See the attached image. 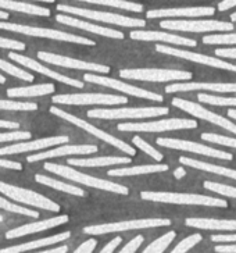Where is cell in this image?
I'll return each mask as SVG.
<instances>
[{
    "label": "cell",
    "instance_id": "1",
    "mask_svg": "<svg viewBox=\"0 0 236 253\" xmlns=\"http://www.w3.org/2000/svg\"><path fill=\"white\" fill-rule=\"evenodd\" d=\"M44 170L47 171L54 172L57 175H61L64 178L71 179L75 182H79L83 185L90 186V188H96V189H103V191H109V192H114V194L119 195H128L129 194V189L124 185H119V184H114L110 181H106V179L95 178L92 175L88 174H83L71 169V167H67L63 164H56V163H44Z\"/></svg>",
    "mask_w": 236,
    "mask_h": 253
},
{
    "label": "cell",
    "instance_id": "2",
    "mask_svg": "<svg viewBox=\"0 0 236 253\" xmlns=\"http://www.w3.org/2000/svg\"><path fill=\"white\" fill-rule=\"evenodd\" d=\"M143 201L162 202V203H175V205H197V206H211V208H228V202L221 198H211L204 195L193 194H174V192H140Z\"/></svg>",
    "mask_w": 236,
    "mask_h": 253
},
{
    "label": "cell",
    "instance_id": "3",
    "mask_svg": "<svg viewBox=\"0 0 236 253\" xmlns=\"http://www.w3.org/2000/svg\"><path fill=\"white\" fill-rule=\"evenodd\" d=\"M0 30L25 34V35H31V37L47 38V39H54V41H60V42H71V43H79V45L86 46L96 45L95 41H90L88 38L78 37V35H74V34H68V32L56 30H46V28H37V27L21 25V24H11L0 21Z\"/></svg>",
    "mask_w": 236,
    "mask_h": 253
},
{
    "label": "cell",
    "instance_id": "4",
    "mask_svg": "<svg viewBox=\"0 0 236 253\" xmlns=\"http://www.w3.org/2000/svg\"><path fill=\"white\" fill-rule=\"evenodd\" d=\"M167 225H171V220L168 218H142V220H128V221H118V223L88 225L83 228V232L89 235H103V234H110V232L145 230V228L167 227Z\"/></svg>",
    "mask_w": 236,
    "mask_h": 253
},
{
    "label": "cell",
    "instance_id": "5",
    "mask_svg": "<svg viewBox=\"0 0 236 253\" xmlns=\"http://www.w3.org/2000/svg\"><path fill=\"white\" fill-rule=\"evenodd\" d=\"M168 107H128V109H93L89 110L88 117L100 120H129L149 119L168 114Z\"/></svg>",
    "mask_w": 236,
    "mask_h": 253
},
{
    "label": "cell",
    "instance_id": "6",
    "mask_svg": "<svg viewBox=\"0 0 236 253\" xmlns=\"http://www.w3.org/2000/svg\"><path fill=\"white\" fill-rule=\"evenodd\" d=\"M119 131L126 132H164V131H177V129H193L197 128L196 120L188 119H168L149 123H126L118 124Z\"/></svg>",
    "mask_w": 236,
    "mask_h": 253
},
{
    "label": "cell",
    "instance_id": "7",
    "mask_svg": "<svg viewBox=\"0 0 236 253\" xmlns=\"http://www.w3.org/2000/svg\"><path fill=\"white\" fill-rule=\"evenodd\" d=\"M56 8H57L59 11H64V13H67V14L79 15V17H85V18L95 20V21H100V23L116 24V25H119V27L142 28V27H145V25H146V21H145V20L132 18V17H125V15L113 14V13L95 11V10L74 7V6H67V4H57V7Z\"/></svg>",
    "mask_w": 236,
    "mask_h": 253
},
{
    "label": "cell",
    "instance_id": "8",
    "mask_svg": "<svg viewBox=\"0 0 236 253\" xmlns=\"http://www.w3.org/2000/svg\"><path fill=\"white\" fill-rule=\"evenodd\" d=\"M119 75L126 80L152 82L188 81L193 77L192 73H189V71L162 70V68H125V70L119 71Z\"/></svg>",
    "mask_w": 236,
    "mask_h": 253
},
{
    "label": "cell",
    "instance_id": "9",
    "mask_svg": "<svg viewBox=\"0 0 236 253\" xmlns=\"http://www.w3.org/2000/svg\"><path fill=\"white\" fill-rule=\"evenodd\" d=\"M50 113L54 114V116H57L60 119L67 120L68 123H71V124H74V126H79L82 128L83 131H86L88 134L93 135V136H96L99 139H102L103 142H107L109 145L111 146H116L117 149L122 150L124 153H128L129 156H135V149H133L132 146H129V145H126L125 142H122L121 139H118L116 136H113L109 132H106V131H102V129H99L95 126H92V124H89L86 123L85 120L78 119V117H75L73 114H70V113H66L64 110H61V109H57V107H50Z\"/></svg>",
    "mask_w": 236,
    "mask_h": 253
},
{
    "label": "cell",
    "instance_id": "10",
    "mask_svg": "<svg viewBox=\"0 0 236 253\" xmlns=\"http://www.w3.org/2000/svg\"><path fill=\"white\" fill-rule=\"evenodd\" d=\"M160 27L164 30L182 32H213L234 31V24L218 20H162Z\"/></svg>",
    "mask_w": 236,
    "mask_h": 253
},
{
    "label": "cell",
    "instance_id": "11",
    "mask_svg": "<svg viewBox=\"0 0 236 253\" xmlns=\"http://www.w3.org/2000/svg\"><path fill=\"white\" fill-rule=\"evenodd\" d=\"M0 192L6 195L7 198H11L13 201L21 202V203L30 205V206H35V208L49 210V211H56V213L60 211V206L56 202L50 201V199L44 198L43 195H39L30 189H24L20 186L10 185V184L0 181Z\"/></svg>",
    "mask_w": 236,
    "mask_h": 253
},
{
    "label": "cell",
    "instance_id": "12",
    "mask_svg": "<svg viewBox=\"0 0 236 253\" xmlns=\"http://www.w3.org/2000/svg\"><path fill=\"white\" fill-rule=\"evenodd\" d=\"M172 104H174L175 107H178V109H181V110H184V112L192 114L193 117L206 120L208 123H213L215 126H221L224 129H227V131H231V132L236 134V124H234V123L229 121V120L224 119L221 116H218V114H215V113L207 110V109H204V107L200 106V104L193 103L191 100H185V99H181V97H174V99H172Z\"/></svg>",
    "mask_w": 236,
    "mask_h": 253
},
{
    "label": "cell",
    "instance_id": "13",
    "mask_svg": "<svg viewBox=\"0 0 236 253\" xmlns=\"http://www.w3.org/2000/svg\"><path fill=\"white\" fill-rule=\"evenodd\" d=\"M157 145L164 146V148H171V149L178 150H186L191 153H197V155H203V156L214 157V159H222V160H232L234 156L228 153V152H222V150L213 149L210 146L201 145V143H196V142L191 141H182V139H172V138H157Z\"/></svg>",
    "mask_w": 236,
    "mask_h": 253
},
{
    "label": "cell",
    "instance_id": "14",
    "mask_svg": "<svg viewBox=\"0 0 236 253\" xmlns=\"http://www.w3.org/2000/svg\"><path fill=\"white\" fill-rule=\"evenodd\" d=\"M83 80L86 82H92V84H99L102 86H107L111 89H117L119 92H124L128 95H132L135 97H142V99H149V100H155V102H162V96L158 93H153L150 90L142 89V88H136L129 84H124V82L113 80L109 77H102V75H93L86 74L83 75Z\"/></svg>",
    "mask_w": 236,
    "mask_h": 253
},
{
    "label": "cell",
    "instance_id": "15",
    "mask_svg": "<svg viewBox=\"0 0 236 253\" xmlns=\"http://www.w3.org/2000/svg\"><path fill=\"white\" fill-rule=\"evenodd\" d=\"M52 102L59 104H125L128 97L104 93H73L56 95L52 97Z\"/></svg>",
    "mask_w": 236,
    "mask_h": 253
},
{
    "label": "cell",
    "instance_id": "16",
    "mask_svg": "<svg viewBox=\"0 0 236 253\" xmlns=\"http://www.w3.org/2000/svg\"><path fill=\"white\" fill-rule=\"evenodd\" d=\"M156 52L164 53V54H170V56H175L179 59L189 60V61H195L199 64H204V66H210V67L221 68V70H229L236 73V66L231 64L228 61H222L220 59H215L211 56H206V54H200V53L186 52V50H181V49H175L167 45H156Z\"/></svg>",
    "mask_w": 236,
    "mask_h": 253
},
{
    "label": "cell",
    "instance_id": "17",
    "mask_svg": "<svg viewBox=\"0 0 236 253\" xmlns=\"http://www.w3.org/2000/svg\"><path fill=\"white\" fill-rule=\"evenodd\" d=\"M38 59L43 60V61L49 63V64L60 66V67L75 68V70H88V71H95V73H102V74H109L110 73V67L109 66L81 61V60L71 59V57L60 56V54H54V53L39 52L38 53Z\"/></svg>",
    "mask_w": 236,
    "mask_h": 253
},
{
    "label": "cell",
    "instance_id": "18",
    "mask_svg": "<svg viewBox=\"0 0 236 253\" xmlns=\"http://www.w3.org/2000/svg\"><path fill=\"white\" fill-rule=\"evenodd\" d=\"M8 57L11 60H14V61H17L18 64L24 66V67L31 68V70H34V71H37V73H40V74L46 75V77H50V78L56 80V81L67 84V85L74 86V88H83V82L82 81H78V80H74V78H70V77H67V75L59 74V73L53 71L50 68L43 67L42 64H39L38 61L30 59V57H27V56H22V54H18V53L11 52L8 53Z\"/></svg>",
    "mask_w": 236,
    "mask_h": 253
},
{
    "label": "cell",
    "instance_id": "19",
    "mask_svg": "<svg viewBox=\"0 0 236 253\" xmlns=\"http://www.w3.org/2000/svg\"><path fill=\"white\" fill-rule=\"evenodd\" d=\"M131 38L135 41H145V42H164V43H174L179 46H188V47H196L197 42L189 39V38L179 37L174 34L167 32H158V31H132Z\"/></svg>",
    "mask_w": 236,
    "mask_h": 253
},
{
    "label": "cell",
    "instance_id": "20",
    "mask_svg": "<svg viewBox=\"0 0 236 253\" xmlns=\"http://www.w3.org/2000/svg\"><path fill=\"white\" fill-rule=\"evenodd\" d=\"M68 136L66 135H60V136H50V138H43V139H37L32 142H20L11 146H6V148H0V156H6V155H17V153H25V152H31V150H40L49 146H54V145H60L68 142Z\"/></svg>",
    "mask_w": 236,
    "mask_h": 253
},
{
    "label": "cell",
    "instance_id": "21",
    "mask_svg": "<svg viewBox=\"0 0 236 253\" xmlns=\"http://www.w3.org/2000/svg\"><path fill=\"white\" fill-rule=\"evenodd\" d=\"M56 20H57V23L64 24V25H68V27H75V28H79V30L88 31V32H92V34H96V35L113 38V39H124V34L121 31L103 28V27H99V25H95V24L86 23V21L79 20V18L70 17L68 14H57L56 15Z\"/></svg>",
    "mask_w": 236,
    "mask_h": 253
},
{
    "label": "cell",
    "instance_id": "22",
    "mask_svg": "<svg viewBox=\"0 0 236 253\" xmlns=\"http://www.w3.org/2000/svg\"><path fill=\"white\" fill-rule=\"evenodd\" d=\"M70 218L68 216H59V217H53V218H47V220H42V221H37V223H31L25 224V225H21L18 228H14V230L7 231L6 234V238L7 239H14L20 238V237H24V235H30V234H35V232H42V231L50 230V228H54L57 225H61V224H66Z\"/></svg>",
    "mask_w": 236,
    "mask_h": 253
},
{
    "label": "cell",
    "instance_id": "23",
    "mask_svg": "<svg viewBox=\"0 0 236 253\" xmlns=\"http://www.w3.org/2000/svg\"><path fill=\"white\" fill-rule=\"evenodd\" d=\"M214 7H184V8H157L148 11V18H171V17H208L214 15Z\"/></svg>",
    "mask_w": 236,
    "mask_h": 253
},
{
    "label": "cell",
    "instance_id": "24",
    "mask_svg": "<svg viewBox=\"0 0 236 253\" xmlns=\"http://www.w3.org/2000/svg\"><path fill=\"white\" fill-rule=\"evenodd\" d=\"M213 90L220 93H231L236 92V84H207V82H182V84H172L165 88L167 93L174 92H188V90Z\"/></svg>",
    "mask_w": 236,
    "mask_h": 253
},
{
    "label": "cell",
    "instance_id": "25",
    "mask_svg": "<svg viewBox=\"0 0 236 253\" xmlns=\"http://www.w3.org/2000/svg\"><path fill=\"white\" fill-rule=\"evenodd\" d=\"M96 152L97 146H95V145H68V146H63V148H59V149H53L49 150V152L28 156L27 162L28 163H35V162L44 160V159L68 156V155H89V153H96Z\"/></svg>",
    "mask_w": 236,
    "mask_h": 253
},
{
    "label": "cell",
    "instance_id": "26",
    "mask_svg": "<svg viewBox=\"0 0 236 253\" xmlns=\"http://www.w3.org/2000/svg\"><path fill=\"white\" fill-rule=\"evenodd\" d=\"M70 231H64L61 234L57 235H53V237H47V238L37 239V241H31L27 244H22V245L11 246V248H4V249H0V253H18V252H27V251H34V249H39V248H43V246L53 245V244H57V242H63L66 239L70 238Z\"/></svg>",
    "mask_w": 236,
    "mask_h": 253
},
{
    "label": "cell",
    "instance_id": "27",
    "mask_svg": "<svg viewBox=\"0 0 236 253\" xmlns=\"http://www.w3.org/2000/svg\"><path fill=\"white\" fill-rule=\"evenodd\" d=\"M188 227L210 231H236V220H215V218H186Z\"/></svg>",
    "mask_w": 236,
    "mask_h": 253
},
{
    "label": "cell",
    "instance_id": "28",
    "mask_svg": "<svg viewBox=\"0 0 236 253\" xmlns=\"http://www.w3.org/2000/svg\"><path fill=\"white\" fill-rule=\"evenodd\" d=\"M168 170L167 164H143V166H133L124 169H114L107 172L110 177H131V175H143V174H153L162 172Z\"/></svg>",
    "mask_w": 236,
    "mask_h": 253
},
{
    "label": "cell",
    "instance_id": "29",
    "mask_svg": "<svg viewBox=\"0 0 236 253\" xmlns=\"http://www.w3.org/2000/svg\"><path fill=\"white\" fill-rule=\"evenodd\" d=\"M179 163L185 164V166H189V167H193V169H197V170H203V171L213 172V174H217V175H222V177L236 179V170L227 169V167H222V166L206 163V162H199V160L189 159V157L185 156L179 157Z\"/></svg>",
    "mask_w": 236,
    "mask_h": 253
},
{
    "label": "cell",
    "instance_id": "30",
    "mask_svg": "<svg viewBox=\"0 0 236 253\" xmlns=\"http://www.w3.org/2000/svg\"><path fill=\"white\" fill-rule=\"evenodd\" d=\"M132 162L131 157L106 156L95 157V159H70L67 164L78 166V167H104V166H114V164H129Z\"/></svg>",
    "mask_w": 236,
    "mask_h": 253
},
{
    "label": "cell",
    "instance_id": "31",
    "mask_svg": "<svg viewBox=\"0 0 236 253\" xmlns=\"http://www.w3.org/2000/svg\"><path fill=\"white\" fill-rule=\"evenodd\" d=\"M56 86L53 84H40V85H32V86H20V88H11L7 90L8 97H35L43 96L53 93Z\"/></svg>",
    "mask_w": 236,
    "mask_h": 253
},
{
    "label": "cell",
    "instance_id": "32",
    "mask_svg": "<svg viewBox=\"0 0 236 253\" xmlns=\"http://www.w3.org/2000/svg\"><path fill=\"white\" fill-rule=\"evenodd\" d=\"M0 8H7V10H11V11H18V13H25V14L42 15V17H49L50 15L49 8L30 4V3L13 1V0H0Z\"/></svg>",
    "mask_w": 236,
    "mask_h": 253
},
{
    "label": "cell",
    "instance_id": "33",
    "mask_svg": "<svg viewBox=\"0 0 236 253\" xmlns=\"http://www.w3.org/2000/svg\"><path fill=\"white\" fill-rule=\"evenodd\" d=\"M35 181L39 182V184H43L46 186H50L53 189H57V191H61V192H67L70 195H75V196H85V191H82L79 186L70 185V184H66V182H60V181H56V179L50 178V177H46V175H42V174H37L35 175Z\"/></svg>",
    "mask_w": 236,
    "mask_h": 253
},
{
    "label": "cell",
    "instance_id": "34",
    "mask_svg": "<svg viewBox=\"0 0 236 253\" xmlns=\"http://www.w3.org/2000/svg\"><path fill=\"white\" fill-rule=\"evenodd\" d=\"M78 1H85V3H92V4H103V6L119 8V10H128V11H133V13L143 11L142 4L133 3V1H126V0H78Z\"/></svg>",
    "mask_w": 236,
    "mask_h": 253
},
{
    "label": "cell",
    "instance_id": "35",
    "mask_svg": "<svg viewBox=\"0 0 236 253\" xmlns=\"http://www.w3.org/2000/svg\"><path fill=\"white\" fill-rule=\"evenodd\" d=\"M175 237H177L175 231H170V232L164 234L162 237L156 239L155 242H152V244L143 251V253H162L167 248H168V245H170L171 242L175 239Z\"/></svg>",
    "mask_w": 236,
    "mask_h": 253
},
{
    "label": "cell",
    "instance_id": "36",
    "mask_svg": "<svg viewBox=\"0 0 236 253\" xmlns=\"http://www.w3.org/2000/svg\"><path fill=\"white\" fill-rule=\"evenodd\" d=\"M204 188L208 191H213L215 194L227 196V198H235L236 199V186L224 185V184H218V182H213V181H204Z\"/></svg>",
    "mask_w": 236,
    "mask_h": 253
},
{
    "label": "cell",
    "instance_id": "37",
    "mask_svg": "<svg viewBox=\"0 0 236 253\" xmlns=\"http://www.w3.org/2000/svg\"><path fill=\"white\" fill-rule=\"evenodd\" d=\"M197 99L201 103L214 104V106H236V97H222L207 95V93H199Z\"/></svg>",
    "mask_w": 236,
    "mask_h": 253
},
{
    "label": "cell",
    "instance_id": "38",
    "mask_svg": "<svg viewBox=\"0 0 236 253\" xmlns=\"http://www.w3.org/2000/svg\"><path fill=\"white\" fill-rule=\"evenodd\" d=\"M206 45H236V34H221V35H206L203 38Z\"/></svg>",
    "mask_w": 236,
    "mask_h": 253
},
{
    "label": "cell",
    "instance_id": "39",
    "mask_svg": "<svg viewBox=\"0 0 236 253\" xmlns=\"http://www.w3.org/2000/svg\"><path fill=\"white\" fill-rule=\"evenodd\" d=\"M0 68H1L4 73L13 75V77H17V78H20V80H24V81L28 82L34 81V75L30 74V73H27V71H24L21 68L15 67V66H13V64H10V63H7V61H4V60L1 59H0Z\"/></svg>",
    "mask_w": 236,
    "mask_h": 253
},
{
    "label": "cell",
    "instance_id": "40",
    "mask_svg": "<svg viewBox=\"0 0 236 253\" xmlns=\"http://www.w3.org/2000/svg\"><path fill=\"white\" fill-rule=\"evenodd\" d=\"M38 104L31 102H14V100H0V110H37Z\"/></svg>",
    "mask_w": 236,
    "mask_h": 253
},
{
    "label": "cell",
    "instance_id": "41",
    "mask_svg": "<svg viewBox=\"0 0 236 253\" xmlns=\"http://www.w3.org/2000/svg\"><path fill=\"white\" fill-rule=\"evenodd\" d=\"M0 209H4V210H7V211H11V213H18V214H24V216L34 217V218H38V217H39V213H38V211H34V210H31V209L22 208V206H17L14 203L8 202L7 199L1 198V196H0Z\"/></svg>",
    "mask_w": 236,
    "mask_h": 253
},
{
    "label": "cell",
    "instance_id": "42",
    "mask_svg": "<svg viewBox=\"0 0 236 253\" xmlns=\"http://www.w3.org/2000/svg\"><path fill=\"white\" fill-rule=\"evenodd\" d=\"M201 234H193L191 237H188V238L182 239L179 244H178L174 249H172V253H185L188 252V251H191L193 246H196L199 242H201Z\"/></svg>",
    "mask_w": 236,
    "mask_h": 253
},
{
    "label": "cell",
    "instance_id": "43",
    "mask_svg": "<svg viewBox=\"0 0 236 253\" xmlns=\"http://www.w3.org/2000/svg\"><path fill=\"white\" fill-rule=\"evenodd\" d=\"M132 142H133V145H135V146H138L140 150H143L145 153H148L149 156H152L153 159H155V160H157V162H161V160H162L161 153H160L158 150H156L155 148L152 146V145H149L148 142L143 141V139H142L140 136L135 135V136H133Z\"/></svg>",
    "mask_w": 236,
    "mask_h": 253
},
{
    "label": "cell",
    "instance_id": "44",
    "mask_svg": "<svg viewBox=\"0 0 236 253\" xmlns=\"http://www.w3.org/2000/svg\"><path fill=\"white\" fill-rule=\"evenodd\" d=\"M201 139L211 143H217V145H222V146H231V148H236V139L235 138H228L224 135L218 134H201Z\"/></svg>",
    "mask_w": 236,
    "mask_h": 253
},
{
    "label": "cell",
    "instance_id": "45",
    "mask_svg": "<svg viewBox=\"0 0 236 253\" xmlns=\"http://www.w3.org/2000/svg\"><path fill=\"white\" fill-rule=\"evenodd\" d=\"M32 134L30 131H10V132H0V142H11V141H25L31 139Z\"/></svg>",
    "mask_w": 236,
    "mask_h": 253
},
{
    "label": "cell",
    "instance_id": "46",
    "mask_svg": "<svg viewBox=\"0 0 236 253\" xmlns=\"http://www.w3.org/2000/svg\"><path fill=\"white\" fill-rule=\"evenodd\" d=\"M0 47H4V49H13V50H25V43H24V42L14 41V39L0 38Z\"/></svg>",
    "mask_w": 236,
    "mask_h": 253
},
{
    "label": "cell",
    "instance_id": "47",
    "mask_svg": "<svg viewBox=\"0 0 236 253\" xmlns=\"http://www.w3.org/2000/svg\"><path fill=\"white\" fill-rule=\"evenodd\" d=\"M142 242H143V237L142 235H138V237H135V238L131 241V242H128L121 251L119 253H133L136 252L138 249H139V246L142 245Z\"/></svg>",
    "mask_w": 236,
    "mask_h": 253
},
{
    "label": "cell",
    "instance_id": "48",
    "mask_svg": "<svg viewBox=\"0 0 236 253\" xmlns=\"http://www.w3.org/2000/svg\"><path fill=\"white\" fill-rule=\"evenodd\" d=\"M96 245V239H89V241H85L79 248H77V249H75V253H92L95 251Z\"/></svg>",
    "mask_w": 236,
    "mask_h": 253
},
{
    "label": "cell",
    "instance_id": "49",
    "mask_svg": "<svg viewBox=\"0 0 236 253\" xmlns=\"http://www.w3.org/2000/svg\"><path fill=\"white\" fill-rule=\"evenodd\" d=\"M214 53L218 57H224V59H236V47L235 49H217Z\"/></svg>",
    "mask_w": 236,
    "mask_h": 253
},
{
    "label": "cell",
    "instance_id": "50",
    "mask_svg": "<svg viewBox=\"0 0 236 253\" xmlns=\"http://www.w3.org/2000/svg\"><path fill=\"white\" fill-rule=\"evenodd\" d=\"M121 241H122V239H121V237H117V238H114V239H113V241H110V242H109L107 245L104 246L103 249L100 251V253H111V252H114V251H116V248H117V246L119 245V244H121Z\"/></svg>",
    "mask_w": 236,
    "mask_h": 253
},
{
    "label": "cell",
    "instance_id": "51",
    "mask_svg": "<svg viewBox=\"0 0 236 253\" xmlns=\"http://www.w3.org/2000/svg\"><path fill=\"white\" fill-rule=\"evenodd\" d=\"M0 167H4V169H11V170H22V164L17 163V162H11V160H3L0 159Z\"/></svg>",
    "mask_w": 236,
    "mask_h": 253
},
{
    "label": "cell",
    "instance_id": "52",
    "mask_svg": "<svg viewBox=\"0 0 236 253\" xmlns=\"http://www.w3.org/2000/svg\"><path fill=\"white\" fill-rule=\"evenodd\" d=\"M211 241L213 242H236V234H231V235H213Z\"/></svg>",
    "mask_w": 236,
    "mask_h": 253
},
{
    "label": "cell",
    "instance_id": "53",
    "mask_svg": "<svg viewBox=\"0 0 236 253\" xmlns=\"http://www.w3.org/2000/svg\"><path fill=\"white\" fill-rule=\"evenodd\" d=\"M0 128H6V129H18L20 124L14 121H7V120H0Z\"/></svg>",
    "mask_w": 236,
    "mask_h": 253
},
{
    "label": "cell",
    "instance_id": "54",
    "mask_svg": "<svg viewBox=\"0 0 236 253\" xmlns=\"http://www.w3.org/2000/svg\"><path fill=\"white\" fill-rule=\"evenodd\" d=\"M236 6V0H222L221 3L218 4V10L220 11H225V10H229V8L235 7Z\"/></svg>",
    "mask_w": 236,
    "mask_h": 253
},
{
    "label": "cell",
    "instance_id": "55",
    "mask_svg": "<svg viewBox=\"0 0 236 253\" xmlns=\"http://www.w3.org/2000/svg\"><path fill=\"white\" fill-rule=\"evenodd\" d=\"M214 251L218 253H222V252L232 253V252H236V245H218V246H215Z\"/></svg>",
    "mask_w": 236,
    "mask_h": 253
},
{
    "label": "cell",
    "instance_id": "56",
    "mask_svg": "<svg viewBox=\"0 0 236 253\" xmlns=\"http://www.w3.org/2000/svg\"><path fill=\"white\" fill-rule=\"evenodd\" d=\"M68 252V246H57V248H53V249H44L42 253H66Z\"/></svg>",
    "mask_w": 236,
    "mask_h": 253
},
{
    "label": "cell",
    "instance_id": "57",
    "mask_svg": "<svg viewBox=\"0 0 236 253\" xmlns=\"http://www.w3.org/2000/svg\"><path fill=\"white\" fill-rule=\"evenodd\" d=\"M174 175H175V178L179 179V178H182L184 175H186V172H185V170L182 169V167H179V169H177V170L174 171Z\"/></svg>",
    "mask_w": 236,
    "mask_h": 253
},
{
    "label": "cell",
    "instance_id": "58",
    "mask_svg": "<svg viewBox=\"0 0 236 253\" xmlns=\"http://www.w3.org/2000/svg\"><path fill=\"white\" fill-rule=\"evenodd\" d=\"M228 116L231 117V119L236 120V109H229Z\"/></svg>",
    "mask_w": 236,
    "mask_h": 253
},
{
    "label": "cell",
    "instance_id": "59",
    "mask_svg": "<svg viewBox=\"0 0 236 253\" xmlns=\"http://www.w3.org/2000/svg\"><path fill=\"white\" fill-rule=\"evenodd\" d=\"M8 17H10V15H8L7 11H1V10H0V20H8Z\"/></svg>",
    "mask_w": 236,
    "mask_h": 253
},
{
    "label": "cell",
    "instance_id": "60",
    "mask_svg": "<svg viewBox=\"0 0 236 253\" xmlns=\"http://www.w3.org/2000/svg\"><path fill=\"white\" fill-rule=\"evenodd\" d=\"M4 82H6V78H4L3 75L0 74V84H4Z\"/></svg>",
    "mask_w": 236,
    "mask_h": 253
},
{
    "label": "cell",
    "instance_id": "61",
    "mask_svg": "<svg viewBox=\"0 0 236 253\" xmlns=\"http://www.w3.org/2000/svg\"><path fill=\"white\" fill-rule=\"evenodd\" d=\"M38 1H44V3H54L56 0H38Z\"/></svg>",
    "mask_w": 236,
    "mask_h": 253
},
{
    "label": "cell",
    "instance_id": "62",
    "mask_svg": "<svg viewBox=\"0 0 236 253\" xmlns=\"http://www.w3.org/2000/svg\"><path fill=\"white\" fill-rule=\"evenodd\" d=\"M231 20H232V21H236V11L234 13V14L231 15Z\"/></svg>",
    "mask_w": 236,
    "mask_h": 253
},
{
    "label": "cell",
    "instance_id": "63",
    "mask_svg": "<svg viewBox=\"0 0 236 253\" xmlns=\"http://www.w3.org/2000/svg\"><path fill=\"white\" fill-rule=\"evenodd\" d=\"M1 221H3V216H0V223H1Z\"/></svg>",
    "mask_w": 236,
    "mask_h": 253
}]
</instances>
